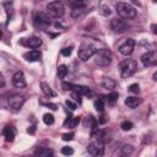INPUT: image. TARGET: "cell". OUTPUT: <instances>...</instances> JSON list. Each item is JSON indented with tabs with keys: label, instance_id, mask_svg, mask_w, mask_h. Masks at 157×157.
<instances>
[{
	"label": "cell",
	"instance_id": "1",
	"mask_svg": "<svg viewBox=\"0 0 157 157\" xmlns=\"http://www.w3.org/2000/svg\"><path fill=\"white\" fill-rule=\"evenodd\" d=\"M119 70H120V75L123 78H128L130 76H132L136 70H137V64L135 60L132 59H125L119 64Z\"/></svg>",
	"mask_w": 157,
	"mask_h": 157
},
{
	"label": "cell",
	"instance_id": "2",
	"mask_svg": "<svg viewBox=\"0 0 157 157\" xmlns=\"http://www.w3.org/2000/svg\"><path fill=\"white\" fill-rule=\"evenodd\" d=\"M117 12L124 20H132L136 17V10L130 4L126 2H118L117 4Z\"/></svg>",
	"mask_w": 157,
	"mask_h": 157
},
{
	"label": "cell",
	"instance_id": "3",
	"mask_svg": "<svg viewBox=\"0 0 157 157\" xmlns=\"http://www.w3.org/2000/svg\"><path fill=\"white\" fill-rule=\"evenodd\" d=\"M47 13L54 18H59L63 17L65 13V6L60 0H55L52 1L47 5Z\"/></svg>",
	"mask_w": 157,
	"mask_h": 157
},
{
	"label": "cell",
	"instance_id": "4",
	"mask_svg": "<svg viewBox=\"0 0 157 157\" xmlns=\"http://www.w3.org/2000/svg\"><path fill=\"white\" fill-rule=\"evenodd\" d=\"M96 64H98L99 66H108L110 65L112 60H113V55L112 52L107 48H102L96 52Z\"/></svg>",
	"mask_w": 157,
	"mask_h": 157
},
{
	"label": "cell",
	"instance_id": "5",
	"mask_svg": "<svg viewBox=\"0 0 157 157\" xmlns=\"http://www.w3.org/2000/svg\"><path fill=\"white\" fill-rule=\"evenodd\" d=\"M94 54H96V48H94L93 45L88 44V43H83V44L80 47L78 53H77L78 59L82 60V61H87V60H88L90 58H92Z\"/></svg>",
	"mask_w": 157,
	"mask_h": 157
},
{
	"label": "cell",
	"instance_id": "6",
	"mask_svg": "<svg viewBox=\"0 0 157 157\" xmlns=\"http://www.w3.org/2000/svg\"><path fill=\"white\" fill-rule=\"evenodd\" d=\"M33 22H34V26H37L39 28H47L52 23L49 15L45 12H37L33 17Z\"/></svg>",
	"mask_w": 157,
	"mask_h": 157
},
{
	"label": "cell",
	"instance_id": "7",
	"mask_svg": "<svg viewBox=\"0 0 157 157\" xmlns=\"http://www.w3.org/2000/svg\"><path fill=\"white\" fill-rule=\"evenodd\" d=\"M87 152L91 156H102L104 153V144L102 141H99V140L92 141L87 146Z\"/></svg>",
	"mask_w": 157,
	"mask_h": 157
},
{
	"label": "cell",
	"instance_id": "8",
	"mask_svg": "<svg viewBox=\"0 0 157 157\" xmlns=\"http://www.w3.org/2000/svg\"><path fill=\"white\" fill-rule=\"evenodd\" d=\"M110 28L117 33H124L125 31H128L129 25L123 18H113L110 21Z\"/></svg>",
	"mask_w": 157,
	"mask_h": 157
},
{
	"label": "cell",
	"instance_id": "9",
	"mask_svg": "<svg viewBox=\"0 0 157 157\" xmlns=\"http://www.w3.org/2000/svg\"><path fill=\"white\" fill-rule=\"evenodd\" d=\"M141 61L145 66H157V50H150L141 56Z\"/></svg>",
	"mask_w": 157,
	"mask_h": 157
},
{
	"label": "cell",
	"instance_id": "10",
	"mask_svg": "<svg viewBox=\"0 0 157 157\" xmlns=\"http://www.w3.org/2000/svg\"><path fill=\"white\" fill-rule=\"evenodd\" d=\"M134 47H135V40L132 38H128L123 44L119 45V52L123 55H130L134 52Z\"/></svg>",
	"mask_w": 157,
	"mask_h": 157
},
{
	"label": "cell",
	"instance_id": "11",
	"mask_svg": "<svg viewBox=\"0 0 157 157\" xmlns=\"http://www.w3.org/2000/svg\"><path fill=\"white\" fill-rule=\"evenodd\" d=\"M7 103L11 108L13 109H20L22 108L23 103H25V97L23 96H20V94H12V96H9L7 98Z\"/></svg>",
	"mask_w": 157,
	"mask_h": 157
},
{
	"label": "cell",
	"instance_id": "12",
	"mask_svg": "<svg viewBox=\"0 0 157 157\" xmlns=\"http://www.w3.org/2000/svg\"><path fill=\"white\" fill-rule=\"evenodd\" d=\"M12 83L16 88H25L26 87V78L22 71H17L12 76Z\"/></svg>",
	"mask_w": 157,
	"mask_h": 157
},
{
	"label": "cell",
	"instance_id": "13",
	"mask_svg": "<svg viewBox=\"0 0 157 157\" xmlns=\"http://www.w3.org/2000/svg\"><path fill=\"white\" fill-rule=\"evenodd\" d=\"M2 135L5 137V140L7 142H12L13 139H15V135H16V131L13 129V126L11 125H6L4 129H2Z\"/></svg>",
	"mask_w": 157,
	"mask_h": 157
},
{
	"label": "cell",
	"instance_id": "14",
	"mask_svg": "<svg viewBox=\"0 0 157 157\" xmlns=\"http://www.w3.org/2000/svg\"><path fill=\"white\" fill-rule=\"evenodd\" d=\"M97 125H98V121L92 115H87L83 119V126L87 128V129H92V134L97 130Z\"/></svg>",
	"mask_w": 157,
	"mask_h": 157
},
{
	"label": "cell",
	"instance_id": "15",
	"mask_svg": "<svg viewBox=\"0 0 157 157\" xmlns=\"http://www.w3.org/2000/svg\"><path fill=\"white\" fill-rule=\"evenodd\" d=\"M142 103V98L140 97H128L125 99V104L129 107V108H137L140 104Z\"/></svg>",
	"mask_w": 157,
	"mask_h": 157
},
{
	"label": "cell",
	"instance_id": "16",
	"mask_svg": "<svg viewBox=\"0 0 157 157\" xmlns=\"http://www.w3.org/2000/svg\"><path fill=\"white\" fill-rule=\"evenodd\" d=\"M96 139L105 144L110 141V134L107 130H96Z\"/></svg>",
	"mask_w": 157,
	"mask_h": 157
},
{
	"label": "cell",
	"instance_id": "17",
	"mask_svg": "<svg viewBox=\"0 0 157 157\" xmlns=\"http://www.w3.org/2000/svg\"><path fill=\"white\" fill-rule=\"evenodd\" d=\"M40 56H42V53L39 50H37V49H33V50H31V52L25 54V58L28 61H37V60L40 59Z\"/></svg>",
	"mask_w": 157,
	"mask_h": 157
},
{
	"label": "cell",
	"instance_id": "18",
	"mask_svg": "<svg viewBox=\"0 0 157 157\" xmlns=\"http://www.w3.org/2000/svg\"><path fill=\"white\" fill-rule=\"evenodd\" d=\"M71 91H72V92H77V93H80V94H82V96L91 93L90 87H87V86H81V85H74V83H72Z\"/></svg>",
	"mask_w": 157,
	"mask_h": 157
},
{
	"label": "cell",
	"instance_id": "19",
	"mask_svg": "<svg viewBox=\"0 0 157 157\" xmlns=\"http://www.w3.org/2000/svg\"><path fill=\"white\" fill-rule=\"evenodd\" d=\"M26 44L28 45V47H31V48H39L40 45H42V39L39 38V37H29L28 39H27V42H26Z\"/></svg>",
	"mask_w": 157,
	"mask_h": 157
},
{
	"label": "cell",
	"instance_id": "20",
	"mask_svg": "<svg viewBox=\"0 0 157 157\" xmlns=\"http://www.w3.org/2000/svg\"><path fill=\"white\" fill-rule=\"evenodd\" d=\"M40 88H42V91H43V93L47 96V97H55L56 96V93L53 91V88L48 85V83H45V82H42L40 83Z\"/></svg>",
	"mask_w": 157,
	"mask_h": 157
},
{
	"label": "cell",
	"instance_id": "21",
	"mask_svg": "<svg viewBox=\"0 0 157 157\" xmlns=\"http://www.w3.org/2000/svg\"><path fill=\"white\" fill-rule=\"evenodd\" d=\"M53 153L54 152L50 148H45V147H39L34 151V155L39 157H49V156H53Z\"/></svg>",
	"mask_w": 157,
	"mask_h": 157
},
{
	"label": "cell",
	"instance_id": "22",
	"mask_svg": "<svg viewBox=\"0 0 157 157\" xmlns=\"http://www.w3.org/2000/svg\"><path fill=\"white\" fill-rule=\"evenodd\" d=\"M102 86L104 88H107V90H112V88L115 87V81L113 78H110V77H104L102 80Z\"/></svg>",
	"mask_w": 157,
	"mask_h": 157
},
{
	"label": "cell",
	"instance_id": "23",
	"mask_svg": "<svg viewBox=\"0 0 157 157\" xmlns=\"http://www.w3.org/2000/svg\"><path fill=\"white\" fill-rule=\"evenodd\" d=\"M85 13V6H78V7H74L71 10V16L74 18H78Z\"/></svg>",
	"mask_w": 157,
	"mask_h": 157
},
{
	"label": "cell",
	"instance_id": "24",
	"mask_svg": "<svg viewBox=\"0 0 157 157\" xmlns=\"http://www.w3.org/2000/svg\"><path fill=\"white\" fill-rule=\"evenodd\" d=\"M78 123H80V117H74V118H67L65 125H67L69 128H75Z\"/></svg>",
	"mask_w": 157,
	"mask_h": 157
},
{
	"label": "cell",
	"instance_id": "25",
	"mask_svg": "<svg viewBox=\"0 0 157 157\" xmlns=\"http://www.w3.org/2000/svg\"><path fill=\"white\" fill-rule=\"evenodd\" d=\"M67 75V66L66 65H59L58 66V76L59 78H64Z\"/></svg>",
	"mask_w": 157,
	"mask_h": 157
},
{
	"label": "cell",
	"instance_id": "26",
	"mask_svg": "<svg viewBox=\"0 0 157 157\" xmlns=\"http://www.w3.org/2000/svg\"><path fill=\"white\" fill-rule=\"evenodd\" d=\"M66 4L69 6H71L72 9L74 7H78V6H85L83 0H66Z\"/></svg>",
	"mask_w": 157,
	"mask_h": 157
},
{
	"label": "cell",
	"instance_id": "27",
	"mask_svg": "<svg viewBox=\"0 0 157 157\" xmlns=\"http://www.w3.org/2000/svg\"><path fill=\"white\" fill-rule=\"evenodd\" d=\"M94 108H96V110H98V112H103V110H104V101H103L102 98H98V99L94 102Z\"/></svg>",
	"mask_w": 157,
	"mask_h": 157
},
{
	"label": "cell",
	"instance_id": "28",
	"mask_svg": "<svg viewBox=\"0 0 157 157\" xmlns=\"http://www.w3.org/2000/svg\"><path fill=\"white\" fill-rule=\"evenodd\" d=\"M43 121H44L47 125H53V124H54V117H53L52 114L47 113V114L43 115Z\"/></svg>",
	"mask_w": 157,
	"mask_h": 157
},
{
	"label": "cell",
	"instance_id": "29",
	"mask_svg": "<svg viewBox=\"0 0 157 157\" xmlns=\"http://www.w3.org/2000/svg\"><path fill=\"white\" fill-rule=\"evenodd\" d=\"M132 151H134V147L131 146V145H124L123 147H121V153L123 155H131L132 153Z\"/></svg>",
	"mask_w": 157,
	"mask_h": 157
},
{
	"label": "cell",
	"instance_id": "30",
	"mask_svg": "<svg viewBox=\"0 0 157 157\" xmlns=\"http://www.w3.org/2000/svg\"><path fill=\"white\" fill-rule=\"evenodd\" d=\"M117 99H118V93H117V92H112V93L108 94V97H107V101H108L109 104H114V103L117 102Z\"/></svg>",
	"mask_w": 157,
	"mask_h": 157
},
{
	"label": "cell",
	"instance_id": "31",
	"mask_svg": "<svg viewBox=\"0 0 157 157\" xmlns=\"http://www.w3.org/2000/svg\"><path fill=\"white\" fill-rule=\"evenodd\" d=\"M120 128H121L124 131H129V130H131V128H132V123H131V121L125 120V121H123V123H121Z\"/></svg>",
	"mask_w": 157,
	"mask_h": 157
},
{
	"label": "cell",
	"instance_id": "32",
	"mask_svg": "<svg viewBox=\"0 0 157 157\" xmlns=\"http://www.w3.org/2000/svg\"><path fill=\"white\" fill-rule=\"evenodd\" d=\"M72 153H74V150L69 146H65L61 148V155H64V156H71Z\"/></svg>",
	"mask_w": 157,
	"mask_h": 157
},
{
	"label": "cell",
	"instance_id": "33",
	"mask_svg": "<svg viewBox=\"0 0 157 157\" xmlns=\"http://www.w3.org/2000/svg\"><path fill=\"white\" fill-rule=\"evenodd\" d=\"M65 104H66V107L70 108L71 110H75V109L77 108V104H76L75 102H72L71 99H66V101H65Z\"/></svg>",
	"mask_w": 157,
	"mask_h": 157
},
{
	"label": "cell",
	"instance_id": "34",
	"mask_svg": "<svg viewBox=\"0 0 157 157\" xmlns=\"http://www.w3.org/2000/svg\"><path fill=\"white\" fill-rule=\"evenodd\" d=\"M71 52H72V48H71V47L63 48V49H61V55H64V56H70V55H71Z\"/></svg>",
	"mask_w": 157,
	"mask_h": 157
},
{
	"label": "cell",
	"instance_id": "35",
	"mask_svg": "<svg viewBox=\"0 0 157 157\" xmlns=\"http://www.w3.org/2000/svg\"><path fill=\"white\" fill-rule=\"evenodd\" d=\"M129 91L132 92V93H139V92H140V87H139L137 83H132V85H130Z\"/></svg>",
	"mask_w": 157,
	"mask_h": 157
},
{
	"label": "cell",
	"instance_id": "36",
	"mask_svg": "<svg viewBox=\"0 0 157 157\" xmlns=\"http://www.w3.org/2000/svg\"><path fill=\"white\" fill-rule=\"evenodd\" d=\"M81 96H82V94H80V93H77V92H72V98H74V101H75L76 103H78V104L82 102Z\"/></svg>",
	"mask_w": 157,
	"mask_h": 157
},
{
	"label": "cell",
	"instance_id": "37",
	"mask_svg": "<svg viewBox=\"0 0 157 157\" xmlns=\"http://www.w3.org/2000/svg\"><path fill=\"white\" fill-rule=\"evenodd\" d=\"M74 139V132H67V134H64L63 135V140L64 141H70Z\"/></svg>",
	"mask_w": 157,
	"mask_h": 157
},
{
	"label": "cell",
	"instance_id": "38",
	"mask_svg": "<svg viewBox=\"0 0 157 157\" xmlns=\"http://www.w3.org/2000/svg\"><path fill=\"white\" fill-rule=\"evenodd\" d=\"M27 131H28L29 134H34V131H36V126H34V125H32V126H31V128H29Z\"/></svg>",
	"mask_w": 157,
	"mask_h": 157
},
{
	"label": "cell",
	"instance_id": "39",
	"mask_svg": "<svg viewBox=\"0 0 157 157\" xmlns=\"http://www.w3.org/2000/svg\"><path fill=\"white\" fill-rule=\"evenodd\" d=\"M151 29H152V32H153L155 34H157V25H152V26H151Z\"/></svg>",
	"mask_w": 157,
	"mask_h": 157
},
{
	"label": "cell",
	"instance_id": "40",
	"mask_svg": "<svg viewBox=\"0 0 157 157\" xmlns=\"http://www.w3.org/2000/svg\"><path fill=\"white\" fill-rule=\"evenodd\" d=\"M153 80H155V81H157V72H155V74H153Z\"/></svg>",
	"mask_w": 157,
	"mask_h": 157
},
{
	"label": "cell",
	"instance_id": "41",
	"mask_svg": "<svg viewBox=\"0 0 157 157\" xmlns=\"http://www.w3.org/2000/svg\"><path fill=\"white\" fill-rule=\"evenodd\" d=\"M152 1H155V2H157V0H152Z\"/></svg>",
	"mask_w": 157,
	"mask_h": 157
}]
</instances>
